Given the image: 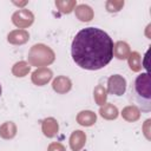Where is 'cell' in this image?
Listing matches in <instances>:
<instances>
[{"label": "cell", "instance_id": "6da1fadb", "mask_svg": "<svg viewBox=\"0 0 151 151\" xmlns=\"http://www.w3.org/2000/svg\"><path fill=\"white\" fill-rule=\"evenodd\" d=\"M71 53L74 63L85 70H100L113 58V41L100 28L86 27L73 38Z\"/></svg>", "mask_w": 151, "mask_h": 151}, {"label": "cell", "instance_id": "7a4b0ae2", "mask_svg": "<svg viewBox=\"0 0 151 151\" xmlns=\"http://www.w3.org/2000/svg\"><path fill=\"white\" fill-rule=\"evenodd\" d=\"M151 77L149 72L137 76L133 84L134 99L144 112L151 111Z\"/></svg>", "mask_w": 151, "mask_h": 151}, {"label": "cell", "instance_id": "3957f363", "mask_svg": "<svg viewBox=\"0 0 151 151\" xmlns=\"http://www.w3.org/2000/svg\"><path fill=\"white\" fill-rule=\"evenodd\" d=\"M28 63L32 66L44 67L54 61V52L44 44H35L28 52Z\"/></svg>", "mask_w": 151, "mask_h": 151}, {"label": "cell", "instance_id": "277c9868", "mask_svg": "<svg viewBox=\"0 0 151 151\" xmlns=\"http://www.w3.org/2000/svg\"><path fill=\"white\" fill-rule=\"evenodd\" d=\"M126 90V80L119 74H113L107 79V91L110 94L123 96Z\"/></svg>", "mask_w": 151, "mask_h": 151}, {"label": "cell", "instance_id": "5b68a950", "mask_svg": "<svg viewBox=\"0 0 151 151\" xmlns=\"http://www.w3.org/2000/svg\"><path fill=\"white\" fill-rule=\"evenodd\" d=\"M12 21L13 24L19 27V28H26L28 26H31L34 21V15L31 11L28 9H19L13 15H12Z\"/></svg>", "mask_w": 151, "mask_h": 151}, {"label": "cell", "instance_id": "8992f818", "mask_svg": "<svg viewBox=\"0 0 151 151\" xmlns=\"http://www.w3.org/2000/svg\"><path fill=\"white\" fill-rule=\"evenodd\" d=\"M52 71L47 67H39L37 68L33 73H32V83L38 85V86H42L46 85L51 79H52Z\"/></svg>", "mask_w": 151, "mask_h": 151}, {"label": "cell", "instance_id": "52a82bcc", "mask_svg": "<svg viewBox=\"0 0 151 151\" xmlns=\"http://www.w3.org/2000/svg\"><path fill=\"white\" fill-rule=\"evenodd\" d=\"M28 39H29V34L25 29H14L9 32L7 35V40L12 45H22L27 42Z\"/></svg>", "mask_w": 151, "mask_h": 151}, {"label": "cell", "instance_id": "ba28073f", "mask_svg": "<svg viewBox=\"0 0 151 151\" xmlns=\"http://www.w3.org/2000/svg\"><path fill=\"white\" fill-rule=\"evenodd\" d=\"M41 130H42V133L48 137V138H52L54 137L57 133H58V130H59V125H58V122L50 117V118H45L42 122H41Z\"/></svg>", "mask_w": 151, "mask_h": 151}, {"label": "cell", "instance_id": "9c48e42d", "mask_svg": "<svg viewBox=\"0 0 151 151\" xmlns=\"http://www.w3.org/2000/svg\"><path fill=\"white\" fill-rule=\"evenodd\" d=\"M85 143H86V134L80 130L73 131L72 134L70 136V146L73 151H80L84 147Z\"/></svg>", "mask_w": 151, "mask_h": 151}, {"label": "cell", "instance_id": "30bf717a", "mask_svg": "<svg viewBox=\"0 0 151 151\" xmlns=\"http://www.w3.org/2000/svg\"><path fill=\"white\" fill-rule=\"evenodd\" d=\"M52 87H53V90H54L57 93L64 94V93H66V92H68V91L71 90L72 83H71V80H70L67 77H65V76H59V77H57V78L53 80Z\"/></svg>", "mask_w": 151, "mask_h": 151}, {"label": "cell", "instance_id": "8fae6325", "mask_svg": "<svg viewBox=\"0 0 151 151\" xmlns=\"http://www.w3.org/2000/svg\"><path fill=\"white\" fill-rule=\"evenodd\" d=\"M130 53H131L130 46L125 41H117L113 45V55L117 59H120V60L127 59V57L130 55Z\"/></svg>", "mask_w": 151, "mask_h": 151}, {"label": "cell", "instance_id": "7c38bea8", "mask_svg": "<svg viewBox=\"0 0 151 151\" xmlns=\"http://www.w3.org/2000/svg\"><path fill=\"white\" fill-rule=\"evenodd\" d=\"M74 11H76V17L80 21L87 22V21H91L93 19V11L87 5H84V4L83 5H78Z\"/></svg>", "mask_w": 151, "mask_h": 151}, {"label": "cell", "instance_id": "4fadbf2b", "mask_svg": "<svg viewBox=\"0 0 151 151\" xmlns=\"http://www.w3.org/2000/svg\"><path fill=\"white\" fill-rule=\"evenodd\" d=\"M97 120V114L92 111H81L78 113L77 116V122L78 124L83 125V126H92Z\"/></svg>", "mask_w": 151, "mask_h": 151}, {"label": "cell", "instance_id": "5bb4252c", "mask_svg": "<svg viewBox=\"0 0 151 151\" xmlns=\"http://www.w3.org/2000/svg\"><path fill=\"white\" fill-rule=\"evenodd\" d=\"M122 117L126 120V122H136V120H138L139 119V117H140V111H139V109L137 107V106H134V105H129V106H126V107H124L123 109V111H122Z\"/></svg>", "mask_w": 151, "mask_h": 151}, {"label": "cell", "instance_id": "9a60e30c", "mask_svg": "<svg viewBox=\"0 0 151 151\" xmlns=\"http://www.w3.org/2000/svg\"><path fill=\"white\" fill-rule=\"evenodd\" d=\"M99 114H100L103 118L107 119V120H112V119H116V118L118 117V109H117L113 104L107 103V104L100 106V109H99Z\"/></svg>", "mask_w": 151, "mask_h": 151}, {"label": "cell", "instance_id": "2e32d148", "mask_svg": "<svg viewBox=\"0 0 151 151\" xmlns=\"http://www.w3.org/2000/svg\"><path fill=\"white\" fill-rule=\"evenodd\" d=\"M17 134V126L13 122H6L0 126V137L4 139H12Z\"/></svg>", "mask_w": 151, "mask_h": 151}, {"label": "cell", "instance_id": "e0dca14e", "mask_svg": "<svg viewBox=\"0 0 151 151\" xmlns=\"http://www.w3.org/2000/svg\"><path fill=\"white\" fill-rule=\"evenodd\" d=\"M31 70V66L28 65V63L26 61H18L13 65L12 67V73L18 77V78H21V77H25Z\"/></svg>", "mask_w": 151, "mask_h": 151}, {"label": "cell", "instance_id": "ac0fdd59", "mask_svg": "<svg viewBox=\"0 0 151 151\" xmlns=\"http://www.w3.org/2000/svg\"><path fill=\"white\" fill-rule=\"evenodd\" d=\"M55 6L61 13L68 14L77 7V1L76 0H57Z\"/></svg>", "mask_w": 151, "mask_h": 151}, {"label": "cell", "instance_id": "d6986e66", "mask_svg": "<svg viewBox=\"0 0 151 151\" xmlns=\"http://www.w3.org/2000/svg\"><path fill=\"white\" fill-rule=\"evenodd\" d=\"M93 97H94L96 103L99 106L105 105L106 104V99H107V92H106L105 87L103 85H97L94 87V91H93Z\"/></svg>", "mask_w": 151, "mask_h": 151}, {"label": "cell", "instance_id": "ffe728a7", "mask_svg": "<svg viewBox=\"0 0 151 151\" xmlns=\"http://www.w3.org/2000/svg\"><path fill=\"white\" fill-rule=\"evenodd\" d=\"M129 66L133 72H138L142 70V58L138 52H131L127 57Z\"/></svg>", "mask_w": 151, "mask_h": 151}, {"label": "cell", "instance_id": "44dd1931", "mask_svg": "<svg viewBox=\"0 0 151 151\" xmlns=\"http://www.w3.org/2000/svg\"><path fill=\"white\" fill-rule=\"evenodd\" d=\"M123 6H124V1L123 0H109L106 2V9L109 12H111V13L119 12Z\"/></svg>", "mask_w": 151, "mask_h": 151}, {"label": "cell", "instance_id": "7402d4cb", "mask_svg": "<svg viewBox=\"0 0 151 151\" xmlns=\"http://www.w3.org/2000/svg\"><path fill=\"white\" fill-rule=\"evenodd\" d=\"M47 151H66L65 146L60 143H51L48 145V149Z\"/></svg>", "mask_w": 151, "mask_h": 151}, {"label": "cell", "instance_id": "603a6c76", "mask_svg": "<svg viewBox=\"0 0 151 151\" xmlns=\"http://www.w3.org/2000/svg\"><path fill=\"white\" fill-rule=\"evenodd\" d=\"M150 119H147L146 122H145V124H144V133H145V137L147 138V139H150V134H149V125H150Z\"/></svg>", "mask_w": 151, "mask_h": 151}, {"label": "cell", "instance_id": "cb8c5ba5", "mask_svg": "<svg viewBox=\"0 0 151 151\" xmlns=\"http://www.w3.org/2000/svg\"><path fill=\"white\" fill-rule=\"evenodd\" d=\"M15 5H19V6H24V5H26L27 4V1H24V2H14Z\"/></svg>", "mask_w": 151, "mask_h": 151}, {"label": "cell", "instance_id": "d4e9b609", "mask_svg": "<svg viewBox=\"0 0 151 151\" xmlns=\"http://www.w3.org/2000/svg\"><path fill=\"white\" fill-rule=\"evenodd\" d=\"M1 92H2V90H1V85H0V96H1Z\"/></svg>", "mask_w": 151, "mask_h": 151}]
</instances>
